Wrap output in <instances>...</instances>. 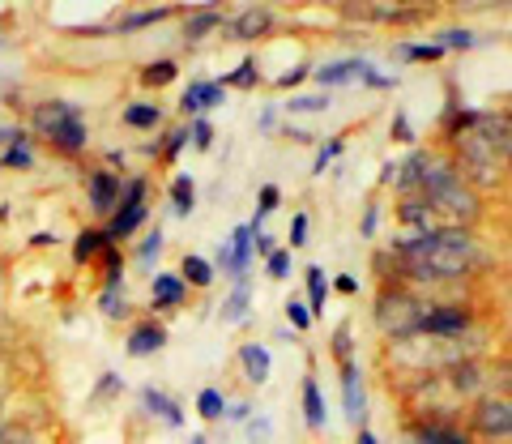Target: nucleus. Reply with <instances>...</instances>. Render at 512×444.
Instances as JSON below:
<instances>
[{
	"instance_id": "35",
	"label": "nucleus",
	"mask_w": 512,
	"mask_h": 444,
	"mask_svg": "<svg viewBox=\"0 0 512 444\" xmlns=\"http://www.w3.org/2000/svg\"><path fill=\"white\" fill-rule=\"evenodd\" d=\"M175 77H180V65L175 60H150L146 69H141V86L146 90H163V86H171Z\"/></svg>"
},
{
	"instance_id": "7",
	"label": "nucleus",
	"mask_w": 512,
	"mask_h": 444,
	"mask_svg": "<svg viewBox=\"0 0 512 444\" xmlns=\"http://www.w3.org/2000/svg\"><path fill=\"white\" fill-rule=\"evenodd\" d=\"M167 342H171V329L158 321V316H150V321H133V329H128V338H124V355L128 359H154Z\"/></svg>"
},
{
	"instance_id": "36",
	"label": "nucleus",
	"mask_w": 512,
	"mask_h": 444,
	"mask_svg": "<svg viewBox=\"0 0 512 444\" xmlns=\"http://www.w3.org/2000/svg\"><path fill=\"white\" fill-rule=\"evenodd\" d=\"M188 150V124H175V129L163 133V141H158V163H175Z\"/></svg>"
},
{
	"instance_id": "19",
	"label": "nucleus",
	"mask_w": 512,
	"mask_h": 444,
	"mask_svg": "<svg viewBox=\"0 0 512 444\" xmlns=\"http://www.w3.org/2000/svg\"><path fill=\"white\" fill-rule=\"evenodd\" d=\"M180 282L188 291H210L214 282H218V274H214V265H210V257H201V252H184L180 257Z\"/></svg>"
},
{
	"instance_id": "4",
	"label": "nucleus",
	"mask_w": 512,
	"mask_h": 444,
	"mask_svg": "<svg viewBox=\"0 0 512 444\" xmlns=\"http://www.w3.org/2000/svg\"><path fill=\"white\" fill-rule=\"evenodd\" d=\"M214 274L222 269V278H231V282H248V269L256 265V252H252V227L248 222H235L231 235L218 244L214 252Z\"/></svg>"
},
{
	"instance_id": "34",
	"label": "nucleus",
	"mask_w": 512,
	"mask_h": 444,
	"mask_svg": "<svg viewBox=\"0 0 512 444\" xmlns=\"http://www.w3.org/2000/svg\"><path fill=\"white\" fill-rule=\"evenodd\" d=\"M163 244H167V231L154 222V227L141 235V244H137V252H133V261H137V265H146V269L158 265V257H163Z\"/></svg>"
},
{
	"instance_id": "18",
	"label": "nucleus",
	"mask_w": 512,
	"mask_h": 444,
	"mask_svg": "<svg viewBox=\"0 0 512 444\" xmlns=\"http://www.w3.org/2000/svg\"><path fill=\"white\" fill-rule=\"evenodd\" d=\"M397 222H406L410 235H427V231L444 227V222L431 214V205L423 197H402V201H397Z\"/></svg>"
},
{
	"instance_id": "17",
	"label": "nucleus",
	"mask_w": 512,
	"mask_h": 444,
	"mask_svg": "<svg viewBox=\"0 0 512 444\" xmlns=\"http://www.w3.org/2000/svg\"><path fill=\"white\" fill-rule=\"evenodd\" d=\"M163 120H167V111L158 103H146V99L128 103L120 111V124H124V129H133V133H158V129H163Z\"/></svg>"
},
{
	"instance_id": "47",
	"label": "nucleus",
	"mask_w": 512,
	"mask_h": 444,
	"mask_svg": "<svg viewBox=\"0 0 512 444\" xmlns=\"http://www.w3.org/2000/svg\"><path fill=\"white\" fill-rule=\"evenodd\" d=\"M359 86H367V90H393V86H397V73H380V69L372 65V69L359 77Z\"/></svg>"
},
{
	"instance_id": "54",
	"label": "nucleus",
	"mask_w": 512,
	"mask_h": 444,
	"mask_svg": "<svg viewBox=\"0 0 512 444\" xmlns=\"http://www.w3.org/2000/svg\"><path fill=\"white\" fill-rule=\"evenodd\" d=\"M278 133H286V137H295V141H312V133H308V129H299V124H291V120H286V124H282V129H278Z\"/></svg>"
},
{
	"instance_id": "48",
	"label": "nucleus",
	"mask_w": 512,
	"mask_h": 444,
	"mask_svg": "<svg viewBox=\"0 0 512 444\" xmlns=\"http://www.w3.org/2000/svg\"><path fill=\"white\" fill-rule=\"evenodd\" d=\"M389 137H393V141H402V146H410V141H414V129H410V116H406V111H393Z\"/></svg>"
},
{
	"instance_id": "53",
	"label": "nucleus",
	"mask_w": 512,
	"mask_h": 444,
	"mask_svg": "<svg viewBox=\"0 0 512 444\" xmlns=\"http://www.w3.org/2000/svg\"><path fill=\"white\" fill-rule=\"evenodd\" d=\"M227 419L231 423H248L252 419V402H227ZM222 419V423H227Z\"/></svg>"
},
{
	"instance_id": "27",
	"label": "nucleus",
	"mask_w": 512,
	"mask_h": 444,
	"mask_svg": "<svg viewBox=\"0 0 512 444\" xmlns=\"http://www.w3.org/2000/svg\"><path fill=\"white\" fill-rule=\"evenodd\" d=\"M167 197H171V214L188 218L192 210H197V180H192V176H175L171 188H167Z\"/></svg>"
},
{
	"instance_id": "43",
	"label": "nucleus",
	"mask_w": 512,
	"mask_h": 444,
	"mask_svg": "<svg viewBox=\"0 0 512 444\" xmlns=\"http://www.w3.org/2000/svg\"><path fill=\"white\" fill-rule=\"evenodd\" d=\"M308 77H312V60L303 56V60H295V65L286 69V73L274 77V90H295L299 82H308Z\"/></svg>"
},
{
	"instance_id": "33",
	"label": "nucleus",
	"mask_w": 512,
	"mask_h": 444,
	"mask_svg": "<svg viewBox=\"0 0 512 444\" xmlns=\"http://www.w3.org/2000/svg\"><path fill=\"white\" fill-rule=\"evenodd\" d=\"M99 312L107 316V321H128V316H133V304H128V295H124V282L120 287L99 291Z\"/></svg>"
},
{
	"instance_id": "29",
	"label": "nucleus",
	"mask_w": 512,
	"mask_h": 444,
	"mask_svg": "<svg viewBox=\"0 0 512 444\" xmlns=\"http://www.w3.org/2000/svg\"><path fill=\"white\" fill-rule=\"evenodd\" d=\"M431 43L444 47V56H453V52L461 56V52H474V47H478V35H474L470 26H444V30H440V35L431 39Z\"/></svg>"
},
{
	"instance_id": "49",
	"label": "nucleus",
	"mask_w": 512,
	"mask_h": 444,
	"mask_svg": "<svg viewBox=\"0 0 512 444\" xmlns=\"http://www.w3.org/2000/svg\"><path fill=\"white\" fill-rule=\"evenodd\" d=\"M376 231H380V201H367V210L359 218V235H363V240H372Z\"/></svg>"
},
{
	"instance_id": "12",
	"label": "nucleus",
	"mask_w": 512,
	"mask_h": 444,
	"mask_svg": "<svg viewBox=\"0 0 512 444\" xmlns=\"http://www.w3.org/2000/svg\"><path fill=\"white\" fill-rule=\"evenodd\" d=\"M274 26H278V13L269 9V5H248V9H239L235 18H227V30H231L235 39H244V43L265 39Z\"/></svg>"
},
{
	"instance_id": "50",
	"label": "nucleus",
	"mask_w": 512,
	"mask_h": 444,
	"mask_svg": "<svg viewBox=\"0 0 512 444\" xmlns=\"http://www.w3.org/2000/svg\"><path fill=\"white\" fill-rule=\"evenodd\" d=\"M329 291H338V295H346V299H355V295H359V278L342 269V274H333V278H329Z\"/></svg>"
},
{
	"instance_id": "44",
	"label": "nucleus",
	"mask_w": 512,
	"mask_h": 444,
	"mask_svg": "<svg viewBox=\"0 0 512 444\" xmlns=\"http://www.w3.org/2000/svg\"><path fill=\"white\" fill-rule=\"evenodd\" d=\"M269 436H274V419H269V415H252L244 423V440L248 444H269Z\"/></svg>"
},
{
	"instance_id": "45",
	"label": "nucleus",
	"mask_w": 512,
	"mask_h": 444,
	"mask_svg": "<svg viewBox=\"0 0 512 444\" xmlns=\"http://www.w3.org/2000/svg\"><path fill=\"white\" fill-rule=\"evenodd\" d=\"M308 235H312V218L308 214H295L291 218V235H286V240H291V252H299V248H308Z\"/></svg>"
},
{
	"instance_id": "5",
	"label": "nucleus",
	"mask_w": 512,
	"mask_h": 444,
	"mask_svg": "<svg viewBox=\"0 0 512 444\" xmlns=\"http://www.w3.org/2000/svg\"><path fill=\"white\" fill-rule=\"evenodd\" d=\"M470 432L483 436V440H500V444L512 436V402L504 393H483V398L474 402Z\"/></svg>"
},
{
	"instance_id": "37",
	"label": "nucleus",
	"mask_w": 512,
	"mask_h": 444,
	"mask_svg": "<svg viewBox=\"0 0 512 444\" xmlns=\"http://www.w3.org/2000/svg\"><path fill=\"white\" fill-rule=\"evenodd\" d=\"M184 124H188V146L197 154H210L214 150V124H210V116H192Z\"/></svg>"
},
{
	"instance_id": "51",
	"label": "nucleus",
	"mask_w": 512,
	"mask_h": 444,
	"mask_svg": "<svg viewBox=\"0 0 512 444\" xmlns=\"http://www.w3.org/2000/svg\"><path fill=\"white\" fill-rule=\"evenodd\" d=\"M256 129H261V133H278V129H282V107L269 103V107L261 111V120H256Z\"/></svg>"
},
{
	"instance_id": "32",
	"label": "nucleus",
	"mask_w": 512,
	"mask_h": 444,
	"mask_svg": "<svg viewBox=\"0 0 512 444\" xmlns=\"http://www.w3.org/2000/svg\"><path fill=\"white\" fill-rule=\"evenodd\" d=\"M329 90H316V94H291V99L282 103L286 116H320V111H329Z\"/></svg>"
},
{
	"instance_id": "58",
	"label": "nucleus",
	"mask_w": 512,
	"mask_h": 444,
	"mask_svg": "<svg viewBox=\"0 0 512 444\" xmlns=\"http://www.w3.org/2000/svg\"><path fill=\"white\" fill-rule=\"evenodd\" d=\"M188 444H210V436H205V432H197V436H192Z\"/></svg>"
},
{
	"instance_id": "11",
	"label": "nucleus",
	"mask_w": 512,
	"mask_h": 444,
	"mask_svg": "<svg viewBox=\"0 0 512 444\" xmlns=\"http://www.w3.org/2000/svg\"><path fill=\"white\" fill-rule=\"evenodd\" d=\"M227 103V86H218L214 77H197L180 90V111L184 116H210L214 107Z\"/></svg>"
},
{
	"instance_id": "30",
	"label": "nucleus",
	"mask_w": 512,
	"mask_h": 444,
	"mask_svg": "<svg viewBox=\"0 0 512 444\" xmlns=\"http://www.w3.org/2000/svg\"><path fill=\"white\" fill-rule=\"evenodd\" d=\"M171 5H154V9H137V13H124V18L111 26V30H120V35H128V30H146V26H158V22H167L171 18Z\"/></svg>"
},
{
	"instance_id": "40",
	"label": "nucleus",
	"mask_w": 512,
	"mask_h": 444,
	"mask_svg": "<svg viewBox=\"0 0 512 444\" xmlns=\"http://www.w3.org/2000/svg\"><path fill=\"white\" fill-rule=\"evenodd\" d=\"M333 359H338V368L350 359H359L355 355V321H342L338 333H333Z\"/></svg>"
},
{
	"instance_id": "8",
	"label": "nucleus",
	"mask_w": 512,
	"mask_h": 444,
	"mask_svg": "<svg viewBox=\"0 0 512 444\" xmlns=\"http://www.w3.org/2000/svg\"><path fill=\"white\" fill-rule=\"evenodd\" d=\"M146 222H150V201H120L116 214L107 218L103 235L111 244H124V240H133V235L146 231Z\"/></svg>"
},
{
	"instance_id": "1",
	"label": "nucleus",
	"mask_w": 512,
	"mask_h": 444,
	"mask_svg": "<svg viewBox=\"0 0 512 444\" xmlns=\"http://www.w3.org/2000/svg\"><path fill=\"white\" fill-rule=\"evenodd\" d=\"M30 124H35V133H43L60 154H82L90 146V124L82 120V111L69 107V103H39L35 111H30Z\"/></svg>"
},
{
	"instance_id": "46",
	"label": "nucleus",
	"mask_w": 512,
	"mask_h": 444,
	"mask_svg": "<svg viewBox=\"0 0 512 444\" xmlns=\"http://www.w3.org/2000/svg\"><path fill=\"white\" fill-rule=\"evenodd\" d=\"M116 393H124V376L120 372H103L99 385H94V398L107 402V398H116Z\"/></svg>"
},
{
	"instance_id": "14",
	"label": "nucleus",
	"mask_w": 512,
	"mask_h": 444,
	"mask_svg": "<svg viewBox=\"0 0 512 444\" xmlns=\"http://www.w3.org/2000/svg\"><path fill=\"white\" fill-rule=\"evenodd\" d=\"M239 372H244V380L252 389L269 385V376H274V355H269L265 342H244L239 346Z\"/></svg>"
},
{
	"instance_id": "3",
	"label": "nucleus",
	"mask_w": 512,
	"mask_h": 444,
	"mask_svg": "<svg viewBox=\"0 0 512 444\" xmlns=\"http://www.w3.org/2000/svg\"><path fill=\"white\" fill-rule=\"evenodd\" d=\"M474 329V312L470 308H457V304H431L419 316V329L414 338H427V342H457Z\"/></svg>"
},
{
	"instance_id": "16",
	"label": "nucleus",
	"mask_w": 512,
	"mask_h": 444,
	"mask_svg": "<svg viewBox=\"0 0 512 444\" xmlns=\"http://www.w3.org/2000/svg\"><path fill=\"white\" fill-rule=\"evenodd\" d=\"M141 406H146L150 419H158L163 427H171V432H180V427H184V410H180V402H175L167 389L146 385V389H141Z\"/></svg>"
},
{
	"instance_id": "9",
	"label": "nucleus",
	"mask_w": 512,
	"mask_h": 444,
	"mask_svg": "<svg viewBox=\"0 0 512 444\" xmlns=\"http://www.w3.org/2000/svg\"><path fill=\"white\" fill-rule=\"evenodd\" d=\"M120 184H124V176H116V171H103V167H94L90 176H86V201H90V210L99 214V218L116 214V205H120Z\"/></svg>"
},
{
	"instance_id": "15",
	"label": "nucleus",
	"mask_w": 512,
	"mask_h": 444,
	"mask_svg": "<svg viewBox=\"0 0 512 444\" xmlns=\"http://www.w3.org/2000/svg\"><path fill=\"white\" fill-rule=\"evenodd\" d=\"M188 287L180 282V274H154L150 278V312H171V308H184L188 304Z\"/></svg>"
},
{
	"instance_id": "24",
	"label": "nucleus",
	"mask_w": 512,
	"mask_h": 444,
	"mask_svg": "<svg viewBox=\"0 0 512 444\" xmlns=\"http://www.w3.org/2000/svg\"><path fill=\"white\" fill-rule=\"evenodd\" d=\"M218 86H235V90H256L261 86V60H256V52H248L231 73H222Z\"/></svg>"
},
{
	"instance_id": "57",
	"label": "nucleus",
	"mask_w": 512,
	"mask_h": 444,
	"mask_svg": "<svg viewBox=\"0 0 512 444\" xmlns=\"http://www.w3.org/2000/svg\"><path fill=\"white\" fill-rule=\"evenodd\" d=\"M30 244H35V248H47V244H56V231H39V235H35V240H30Z\"/></svg>"
},
{
	"instance_id": "2",
	"label": "nucleus",
	"mask_w": 512,
	"mask_h": 444,
	"mask_svg": "<svg viewBox=\"0 0 512 444\" xmlns=\"http://www.w3.org/2000/svg\"><path fill=\"white\" fill-rule=\"evenodd\" d=\"M423 308L427 304L414 291H406V287H384L376 295L372 316H376V325L384 333H393V342H406V338H414V329H419Z\"/></svg>"
},
{
	"instance_id": "55",
	"label": "nucleus",
	"mask_w": 512,
	"mask_h": 444,
	"mask_svg": "<svg viewBox=\"0 0 512 444\" xmlns=\"http://www.w3.org/2000/svg\"><path fill=\"white\" fill-rule=\"evenodd\" d=\"M355 444H380V436H376V432H372V427H367V423H363V427H355Z\"/></svg>"
},
{
	"instance_id": "42",
	"label": "nucleus",
	"mask_w": 512,
	"mask_h": 444,
	"mask_svg": "<svg viewBox=\"0 0 512 444\" xmlns=\"http://www.w3.org/2000/svg\"><path fill=\"white\" fill-rule=\"evenodd\" d=\"M286 325H291V333H295V338H299V333H312V312H308V304H303V299H286Z\"/></svg>"
},
{
	"instance_id": "10",
	"label": "nucleus",
	"mask_w": 512,
	"mask_h": 444,
	"mask_svg": "<svg viewBox=\"0 0 512 444\" xmlns=\"http://www.w3.org/2000/svg\"><path fill=\"white\" fill-rule=\"evenodd\" d=\"M372 69V56H338V60H325V65H312V82L325 90V86H350Z\"/></svg>"
},
{
	"instance_id": "6",
	"label": "nucleus",
	"mask_w": 512,
	"mask_h": 444,
	"mask_svg": "<svg viewBox=\"0 0 512 444\" xmlns=\"http://www.w3.org/2000/svg\"><path fill=\"white\" fill-rule=\"evenodd\" d=\"M338 380H342V410H346V423H350V427H363V423H367V380H363L359 359L342 363Z\"/></svg>"
},
{
	"instance_id": "20",
	"label": "nucleus",
	"mask_w": 512,
	"mask_h": 444,
	"mask_svg": "<svg viewBox=\"0 0 512 444\" xmlns=\"http://www.w3.org/2000/svg\"><path fill=\"white\" fill-rule=\"evenodd\" d=\"M111 248V240L103 235V227H86L73 235V265H94Z\"/></svg>"
},
{
	"instance_id": "52",
	"label": "nucleus",
	"mask_w": 512,
	"mask_h": 444,
	"mask_svg": "<svg viewBox=\"0 0 512 444\" xmlns=\"http://www.w3.org/2000/svg\"><path fill=\"white\" fill-rule=\"evenodd\" d=\"M124 167H128V150H116V146L103 150V171H116V176H120Z\"/></svg>"
},
{
	"instance_id": "38",
	"label": "nucleus",
	"mask_w": 512,
	"mask_h": 444,
	"mask_svg": "<svg viewBox=\"0 0 512 444\" xmlns=\"http://www.w3.org/2000/svg\"><path fill=\"white\" fill-rule=\"evenodd\" d=\"M99 265H103V287H120L124 274H128V257H124V252L111 244L103 257H99Z\"/></svg>"
},
{
	"instance_id": "23",
	"label": "nucleus",
	"mask_w": 512,
	"mask_h": 444,
	"mask_svg": "<svg viewBox=\"0 0 512 444\" xmlns=\"http://www.w3.org/2000/svg\"><path fill=\"white\" fill-rule=\"evenodd\" d=\"M303 287H308V312H312V321H316V316H325V304H329V278H325V269H320V265L303 269Z\"/></svg>"
},
{
	"instance_id": "21",
	"label": "nucleus",
	"mask_w": 512,
	"mask_h": 444,
	"mask_svg": "<svg viewBox=\"0 0 512 444\" xmlns=\"http://www.w3.org/2000/svg\"><path fill=\"white\" fill-rule=\"evenodd\" d=\"M248 312H252V287L248 282H235V287L227 291V299H222V308H218V321L222 325H244Z\"/></svg>"
},
{
	"instance_id": "56",
	"label": "nucleus",
	"mask_w": 512,
	"mask_h": 444,
	"mask_svg": "<svg viewBox=\"0 0 512 444\" xmlns=\"http://www.w3.org/2000/svg\"><path fill=\"white\" fill-rule=\"evenodd\" d=\"M393 180H397V163H393V158H389V163H384V167H380V188H384V184H393Z\"/></svg>"
},
{
	"instance_id": "22",
	"label": "nucleus",
	"mask_w": 512,
	"mask_h": 444,
	"mask_svg": "<svg viewBox=\"0 0 512 444\" xmlns=\"http://www.w3.org/2000/svg\"><path fill=\"white\" fill-rule=\"evenodd\" d=\"M227 26V13H222L218 5H210V9H192L188 18H184V39L188 43H197V39H205L210 30H222Z\"/></svg>"
},
{
	"instance_id": "26",
	"label": "nucleus",
	"mask_w": 512,
	"mask_h": 444,
	"mask_svg": "<svg viewBox=\"0 0 512 444\" xmlns=\"http://www.w3.org/2000/svg\"><path fill=\"white\" fill-rule=\"evenodd\" d=\"M227 393H222L218 385H205V389H197V419L201 423H222L227 419Z\"/></svg>"
},
{
	"instance_id": "25",
	"label": "nucleus",
	"mask_w": 512,
	"mask_h": 444,
	"mask_svg": "<svg viewBox=\"0 0 512 444\" xmlns=\"http://www.w3.org/2000/svg\"><path fill=\"white\" fill-rule=\"evenodd\" d=\"M0 167H5V171H30V167H35V146H30L26 129L13 137L5 150H0Z\"/></svg>"
},
{
	"instance_id": "41",
	"label": "nucleus",
	"mask_w": 512,
	"mask_h": 444,
	"mask_svg": "<svg viewBox=\"0 0 512 444\" xmlns=\"http://www.w3.org/2000/svg\"><path fill=\"white\" fill-rule=\"evenodd\" d=\"M291 269H295L291 248H274V252L265 257V274H269V282H286V278H291Z\"/></svg>"
},
{
	"instance_id": "28",
	"label": "nucleus",
	"mask_w": 512,
	"mask_h": 444,
	"mask_svg": "<svg viewBox=\"0 0 512 444\" xmlns=\"http://www.w3.org/2000/svg\"><path fill=\"white\" fill-rule=\"evenodd\" d=\"M393 56L406 60V65H440V60H444V47H436L431 39H423V43H397Z\"/></svg>"
},
{
	"instance_id": "13",
	"label": "nucleus",
	"mask_w": 512,
	"mask_h": 444,
	"mask_svg": "<svg viewBox=\"0 0 512 444\" xmlns=\"http://www.w3.org/2000/svg\"><path fill=\"white\" fill-rule=\"evenodd\" d=\"M299 410H303V423H308V432H325L329 427V402H325V389H320V380L308 372L299 385Z\"/></svg>"
},
{
	"instance_id": "31",
	"label": "nucleus",
	"mask_w": 512,
	"mask_h": 444,
	"mask_svg": "<svg viewBox=\"0 0 512 444\" xmlns=\"http://www.w3.org/2000/svg\"><path fill=\"white\" fill-rule=\"evenodd\" d=\"M278 205H282V184H261V193H256V214L248 218L252 235L265 231V222H269V214H274Z\"/></svg>"
},
{
	"instance_id": "39",
	"label": "nucleus",
	"mask_w": 512,
	"mask_h": 444,
	"mask_svg": "<svg viewBox=\"0 0 512 444\" xmlns=\"http://www.w3.org/2000/svg\"><path fill=\"white\" fill-rule=\"evenodd\" d=\"M342 150H346V133L329 137L325 146L316 150V158H312V176H325V171H329V167H333V163H338V158H342Z\"/></svg>"
}]
</instances>
